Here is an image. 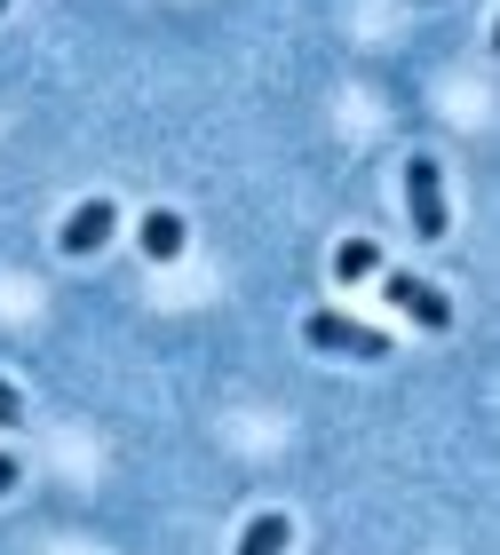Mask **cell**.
Listing matches in <instances>:
<instances>
[{
	"label": "cell",
	"mask_w": 500,
	"mask_h": 555,
	"mask_svg": "<svg viewBox=\"0 0 500 555\" xmlns=\"http://www.w3.org/2000/svg\"><path fill=\"white\" fill-rule=\"evenodd\" d=\"M303 341L318 349V358H358V365L389 358V334H373V325L342 318V310H310V318H303Z\"/></svg>",
	"instance_id": "cell-1"
},
{
	"label": "cell",
	"mask_w": 500,
	"mask_h": 555,
	"mask_svg": "<svg viewBox=\"0 0 500 555\" xmlns=\"http://www.w3.org/2000/svg\"><path fill=\"white\" fill-rule=\"evenodd\" d=\"M406 207H413V238L437 246L453 231V215H445V175H437V159H421V151L406 159Z\"/></svg>",
	"instance_id": "cell-2"
},
{
	"label": "cell",
	"mask_w": 500,
	"mask_h": 555,
	"mask_svg": "<svg viewBox=\"0 0 500 555\" xmlns=\"http://www.w3.org/2000/svg\"><path fill=\"white\" fill-rule=\"evenodd\" d=\"M389 301H397V310H406L413 325H421V334H445V325H453V301H445L437 286H430V278H406V270H389V286H382Z\"/></svg>",
	"instance_id": "cell-3"
},
{
	"label": "cell",
	"mask_w": 500,
	"mask_h": 555,
	"mask_svg": "<svg viewBox=\"0 0 500 555\" xmlns=\"http://www.w3.org/2000/svg\"><path fill=\"white\" fill-rule=\"evenodd\" d=\"M112 222H119V207H112V198H88V207H72V215H64L56 246H64V255H95V246L112 238Z\"/></svg>",
	"instance_id": "cell-4"
},
{
	"label": "cell",
	"mask_w": 500,
	"mask_h": 555,
	"mask_svg": "<svg viewBox=\"0 0 500 555\" xmlns=\"http://www.w3.org/2000/svg\"><path fill=\"white\" fill-rule=\"evenodd\" d=\"M143 255H152V262H175V255H183V215H175V207H152V215H143Z\"/></svg>",
	"instance_id": "cell-5"
},
{
	"label": "cell",
	"mask_w": 500,
	"mask_h": 555,
	"mask_svg": "<svg viewBox=\"0 0 500 555\" xmlns=\"http://www.w3.org/2000/svg\"><path fill=\"white\" fill-rule=\"evenodd\" d=\"M286 540H294V524H286L279 508H262V516L239 532V555H286Z\"/></svg>",
	"instance_id": "cell-6"
},
{
	"label": "cell",
	"mask_w": 500,
	"mask_h": 555,
	"mask_svg": "<svg viewBox=\"0 0 500 555\" xmlns=\"http://www.w3.org/2000/svg\"><path fill=\"white\" fill-rule=\"evenodd\" d=\"M373 270H382V246H373V238H349L334 255V278H373Z\"/></svg>",
	"instance_id": "cell-7"
},
{
	"label": "cell",
	"mask_w": 500,
	"mask_h": 555,
	"mask_svg": "<svg viewBox=\"0 0 500 555\" xmlns=\"http://www.w3.org/2000/svg\"><path fill=\"white\" fill-rule=\"evenodd\" d=\"M24 421V397H16V382H0V428H16Z\"/></svg>",
	"instance_id": "cell-8"
},
{
	"label": "cell",
	"mask_w": 500,
	"mask_h": 555,
	"mask_svg": "<svg viewBox=\"0 0 500 555\" xmlns=\"http://www.w3.org/2000/svg\"><path fill=\"white\" fill-rule=\"evenodd\" d=\"M24 485V461H16V452H0V492H16Z\"/></svg>",
	"instance_id": "cell-9"
},
{
	"label": "cell",
	"mask_w": 500,
	"mask_h": 555,
	"mask_svg": "<svg viewBox=\"0 0 500 555\" xmlns=\"http://www.w3.org/2000/svg\"><path fill=\"white\" fill-rule=\"evenodd\" d=\"M0 16H9V0H0Z\"/></svg>",
	"instance_id": "cell-10"
}]
</instances>
